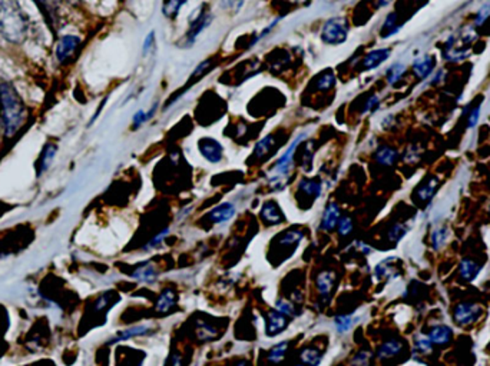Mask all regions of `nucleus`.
I'll use <instances>...</instances> for the list:
<instances>
[{
  "mask_svg": "<svg viewBox=\"0 0 490 366\" xmlns=\"http://www.w3.org/2000/svg\"><path fill=\"white\" fill-rule=\"evenodd\" d=\"M353 221H352V217H341L340 221H338V225H337V231L340 233V236H347L353 232Z\"/></svg>",
  "mask_w": 490,
  "mask_h": 366,
  "instance_id": "79ce46f5",
  "label": "nucleus"
},
{
  "mask_svg": "<svg viewBox=\"0 0 490 366\" xmlns=\"http://www.w3.org/2000/svg\"><path fill=\"white\" fill-rule=\"evenodd\" d=\"M218 337V329L211 326L209 323H201L198 326V338L199 341L202 342H208V341H213Z\"/></svg>",
  "mask_w": 490,
  "mask_h": 366,
  "instance_id": "473e14b6",
  "label": "nucleus"
},
{
  "mask_svg": "<svg viewBox=\"0 0 490 366\" xmlns=\"http://www.w3.org/2000/svg\"><path fill=\"white\" fill-rule=\"evenodd\" d=\"M489 210H490V206H489Z\"/></svg>",
  "mask_w": 490,
  "mask_h": 366,
  "instance_id": "4d7b16f0",
  "label": "nucleus"
},
{
  "mask_svg": "<svg viewBox=\"0 0 490 366\" xmlns=\"http://www.w3.org/2000/svg\"><path fill=\"white\" fill-rule=\"evenodd\" d=\"M357 246L362 248V250H363L364 253H370V252H371V249H370L367 245H364V243H357Z\"/></svg>",
  "mask_w": 490,
  "mask_h": 366,
  "instance_id": "864d4df0",
  "label": "nucleus"
},
{
  "mask_svg": "<svg viewBox=\"0 0 490 366\" xmlns=\"http://www.w3.org/2000/svg\"><path fill=\"white\" fill-rule=\"evenodd\" d=\"M65 2L69 4V5H78V4L81 2V0H65Z\"/></svg>",
  "mask_w": 490,
  "mask_h": 366,
  "instance_id": "5fc2aeb1",
  "label": "nucleus"
},
{
  "mask_svg": "<svg viewBox=\"0 0 490 366\" xmlns=\"http://www.w3.org/2000/svg\"><path fill=\"white\" fill-rule=\"evenodd\" d=\"M289 316H286L284 313L282 312H278V311H272L268 313V318H267V329H265V334L267 337L270 338H274L279 334H283L287 326H289Z\"/></svg>",
  "mask_w": 490,
  "mask_h": 366,
  "instance_id": "1a4fd4ad",
  "label": "nucleus"
},
{
  "mask_svg": "<svg viewBox=\"0 0 490 366\" xmlns=\"http://www.w3.org/2000/svg\"><path fill=\"white\" fill-rule=\"evenodd\" d=\"M420 158V149L417 146H410V148L404 154V161L406 162H417Z\"/></svg>",
  "mask_w": 490,
  "mask_h": 366,
  "instance_id": "49530a36",
  "label": "nucleus"
},
{
  "mask_svg": "<svg viewBox=\"0 0 490 366\" xmlns=\"http://www.w3.org/2000/svg\"><path fill=\"white\" fill-rule=\"evenodd\" d=\"M337 83V79L334 76L333 72H323L322 75L316 81V89L320 92H327L333 89Z\"/></svg>",
  "mask_w": 490,
  "mask_h": 366,
  "instance_id": "cd10ccee",
  "label": "nucleus"
},
{
  "mask_svg": "<svg viewBox=\"0 0 490 366\" xmlns=\"http://www.w3.org/2000/svg\"><path fill=\"white\" fill-rule=\"evenodd\" d=\"M395 2V0H376V9H383V8H388L389 5H392Z\"/></svg>",
  "mask_w": 490,
  "mask_h": 366,
  "instance_id": "8fccbe9b",
  "label": "nucleus"
},
{
  "mask_svg": "<svg viewBox=\"0 0 490 366\" xmlns=\"http://www.w3.org/2000/svg\"><path fill=\"white\" fill-rule=\"evenodd\" d=\"M341 219V210L338 208L337 203L331 202L327 205L324 213H323V217H322V224H320V228L323 231H327V232H331L337 228L338 225V221Z\"/></svg>",
  "mask_w": 490,
  "mask_h": 366,
  "instance_id": "ddd939ff",
  "label": "nucleus"
},
{
  "mask_svg": "<svg viewBox=\"0 0 490 366\" xmlns=\"http://www.w3.org/2000/svg\"><path fill=\"white\" fill-rule=\"evenodd\" d=\"M479 119H480V106H476L473 111L470 112V115H469L468 128H470V129L476 128V125L479 123Z\"/></svg>",
  "mask_w": 490,
  "mask_h": 366,
  "instance_id": "de8ad7c7",
  "label": "nucleus"
},
{
  "mask_svg": "<svg viewBox=\"0 0 490 366\" xmlns=\"http://www.w3.org/2000/svg\"><path fill=\"white\" fill-rule=\"evenodd\" d=\"M403 345L400 341L397 339H392V341H388V342H384L378 351H377V356L380 359H386V358H392V356H396L400 351H402Z\"/></svg>",
  "mask_w": 490,
  "mask_h": 366,
  "instance_id": "b1692460",
  "label": "nucleus"
},
{
  "mask_svg": "<svg viewBox=\"0 0 490 366\" xmlns=\"http://www.w3.org/2000/svg\"><path fill=\"white\" fill-rule=\"evenodd\" d=\"M155 45V30H151L148 33V36L144 41V46H143V55L147 56L150 53V50L152 49V46Z\"/></svg>",
  "mask_w": 490,
  "mask_h": 366,
  "instance_id": "a18cd8bd",
  "label": "nucleus"
},
{
  "mask_svg": "<svg viewBox=\"0 0 490 366\" xmlns=\"http://www.w3.org/2000/svg\"><path fill=\"white\" fill-rule=\"evenodd\" d=\"M304 239V233L301 231H289L282 238H279V245L282 246H297Z\"/></svg>",
  "mask_w": 490,
  "mask_h": 366,
  "instance_id": "f704fd0d",
  "label": "nucleus"
},
{
  "mask_svg": "<svg viewBox=\"0 0 490 366\" xmlns=\"http://www.w3.org/2000/svg\"><path fill=\"white\" fill-rule=\"evenodd\" d=\"M293 2H298V4H304V2H310V0H293Z\"/></svg>",
  "mask_w": 490,
  "mask_h": 366,
  "instance_id": "6e6d98bb",
  "label": "nucleus"
},
{
  "mask_svg": "<svg viewBox=\"0 0 490 366\" xmlns=\"http://www.w3.org/2000/svg\"><path fill=\"white\" fill-rule=\"evenodd\" d=\"M432 349H433V344L429 337L420 335V334L414 337V351H417L422 355H426V353H430Z\"/></svg>",
  "mask_w": 490,
  "mask_h": 366,
  "instance_id": "72a5a7b5",
  "label": "nucleus"
},
{
  "mask_svg": "<svg viewBox=\"0 0 490 366\" xmlns=\"http://www.w3.org/2000/svg\"><path fill=\"white\" fill-rule=\"evenodd\" d=\"M300 360H301L303 363L316 366V365H320V363H322L323 355H322V352L317 351V349H314V348H305V349L300 353Z\"/></svg>",
  "mask_w": 490,
  "mask_h": 366,
  "instance_id": "c756f323",
  "label": "nucleus"
},
{
  "mask_svg": "<svg viewBox=\"0 0 490 366\" xmlns=\"http://www.w3.org/2000/svg\"><path fill=\"white\" fill-rule=\"evenodd\" d=\"M81 43L82 42H81V39L78 38V36H75V34H63L62 38L58 41L56 49H55V56H56L58 62L66 63V62L71 60L77 55Z\"/></svg>",
  "mask_w": 490,
  "mask_h": 366,
  "instance_id": "423d86ee",
  "label": "nucleus"
},
{
  "mask_svg": "<svg viewBox=\"0 0 490 366\" xmlns=\"http://www.w3.org/2000/svg\"><path fill=\"white\" fill-rule=\"evenodd\" d=\"M489 18H490V2L484 4V5L477 11V13H476V16H475V20H473V25H475L476 27L483 26L484 22H486Z\"/></svg>",
  "mask_w": 490,
  "mask_h": 366,
  "instance_id": "ea45409f",
  "label": "nucleus"
},
{
  "mask_svg": "<svg viewBox=\"0 0 490 366\" xmlns=\"http://www.w3.org/2000/svg\"><path fill=\"white\" fill-rule=\"evenodd\" d=\"M198 149L204 159L209 163H220L224 158L223 144L214 137H202L198 142Z\"/></svg>",
  "mask_w": 490,
  "mask_h": 366,
  "instance_id": "0eeeda50",
  "label": "nucleus"
},
{
  "mask_svg": "<svg viewBox=\"0 0 490 366\" xmlns=\"http://www.w3.org/2000/svg\"><path fill=\"white\" fill-rule=\"evenodd\" d=\"M459 272H461L463 279L473 280L477 276V273H479V266H477V264L475 261H472L469 258H465V259H462V262L459 265Z\"/></svg>",
  "mask_w": 490,
  "mask_h": 366,
  "instance_id": "a878e982",
  "label": "nucleus"
},
{
  "mask_svg": "<svg viewBox=\"0 0 490 366\" xmlns=\"http://www.w3.org/2000/svg\"><path fill=\"white\" fill-rule=\"evenodd\" d=\"M451 329L446 325H436L435 327L430 329V332H429V338L432 341V344L435 345H446L451 341Z\"/></svg>",
  "mask_w": 490,
  "mask_h": 366,
  "instance_id": "a211bd4d",
  "label": "nucleus"
},
{
  "mask_svg": "<svg viewBox=\"0 0 490 366\" xmlns=\"http://www.w3.org/2000/svg\"><path fill=\"white\" fill-rule=\"evenodd\" d=\"M350 20L343 16H331L326 19L320 29V41L327 46H340L348 41Z\"/></svg>",
  "mask_w": 490,
  "mask_h": 366,
  "instance_id": "39448f33",
  "label": "nucleus"
},
{
  "mask_svg": "<svg viewBox=\"0 0 490 366\" xmlns=\"http://www.w3.org/2000/svg\"><path fill=\"white\" fill-rule=\"evenodd\" d=\"M404 73H406V65L403 63H395L392 65L388 72H386V78H388V83L389 85H396L403 76H404Z\"/></svg>",
  "mask_w": 490,
  "mask_h": 366,
  "instance_id": "7c9ffc66",
  "label": "nucleus"
},
{
  "mask_svg": "<svg viewBox=\"0 0 490 366\" xmlns=\"http://www.w3.org/2000/svg\"><path fill=\"white\" fill-rule=\"evenodd\" d=\"M213 22H214V13H213L211 4H209V2L199 4L191 12V15L188 18V29H187L185 34L183 36L180 45H183L184 48H191L197 42L198 36L205 29H208L209 26H211Z\"/></svg>",
  "mask_w": 490,
  "mask_h": 366,
  "instance_id": "7ed1b4c3",
  "label": "nucleus"
},
{
  "mask_svg": "<svg viewBox=\"0 0 490 366\" xmlns=\"http://www.w3.org/2000/svg\"><path fill=\"white\" fill-rule=\"evenodd\" d=\"M369 358H370V353H369V352H360V353L356 356L355 362H359V363H367Z\"/></svg>",
  "mask_w": 490,
  "mask_h": 366,
  "instance_id": "3c124183",
  "label": "nucleus"
},
{
  "mask_svg": "<svg viewBox=\"0 0 490 366\" xmlns=\"http://www.w3.org/2000/svg\"><path fill=\"white\" fill-rule=\"evenodd\" d=\"M298 189L303 191V194H305L307 196L316 201L320 198L323 192V185L317 179H301V182L298 183Z\"/></svg>",
  "mask_w": 490,
  "mask_h": 366,
  "instance_id": "6ab92c4d",
  "label": "nucleus"
},
{
  "mask_svg": "<svg viewBox=\"0 0 490 366\" xmlns=\"http://www.w3.org/2000/svg\"><path fill=\"white\" fill-rule=\"evenodd\" d=\"M378 106H380V97H378V96H376V95H373V96H371V97L367 100V103H366L364 114L374 112L376 109H378Z\"/></svg>",
  "mask_w": 490,
  "mask_h": 366,
  "instance_id": "09e8293b",
  "label": "nucleus"
},
{
  "mask_svg": "<svg viewBox=\"0 0 490 366\" xmlns=\"http://www.w3.org/2000/svg\"><path fill=\"white\" fill-rule=\"evenodd\" d=\"M175 302H177V295H175L173 289L168 287V289H165L162 292L158 302H157V311L161 312V313L162 312H168L175 305Z\"/></svg>",
  "mask_w": 490,
  "mask_h": 366,
  "instance_id": "5701e85b",
  "label": "nucleus"
},
{
  "mask_svg": "<svg viewBox=\"0 0 490 366\" xmlns=\"http://www.w3.org/2000/svg\"><path fill=\"white\" fill-rule=\"evenodd\" d=\"M353 322H355L353 318H352V316H348V315H341V316H337V318L334 319V325H336L337 331H338L340 334H344V332L348 331V329H352Z\"/></svg>",
  "mask_w": 490,
  "mask_h": 366,
  "instance_id": "4c0bfd02",
  "label": "nucleus"
},
{
  "mask_svg": "<svg viewBox=\"0 0 490 366\" xmlns=\"http://www.w3.org/2000/svg\"><path fill=\"white\" fill-rule=\"evenodd\" d=\"M336 282V273L334 272H323L317 276V289L323 302L329 301V297L331 294V289Z\"/></svg>",
  "mask_w": 490,
  "mask_h": 366,
  "instance_id": "dca6fc26",
  "label": "nucleus"
},
{
  "mask_svg": "<svg viewBox=\"0 0 490 366\" xmlns=\"http://www.w3.org/2000/svg\"><path fill=\"white\" fill-rule=\"evenodd\" d=\"M235 212H237V209H235L234 203L224 202V203L216 206L211 212L208 213V219L216 225H223V224H227L228 221H231Z\"/></svg>",
  "mask_w": 490,
  "mask_h": 366,
  "instance_id": "9b49d317",
  "label": "nucleus"
},
{
  "mask_svg": "<svg viewBox=\"0 0 490 366\" xmlns=\"http://www.w3.org/2000/svg\"><path fill=\"white\" fill-rule=\"evenodd\" d=\"M444 76V72L443 70H439L436 75L433 76V83H437V82H442V78Z\"/></svg>",
  "mask_w": 490,
  "mask_h": 366,
  "instance_id": "603ef678",
  "label": "nucleus"
},
{
  "mask_svg": "<svg viewBox=\"0 0 490 366\" xmlns=\"http://www.w3.org/2000/svg\"><path fill=\"white\" fill-rule=\"evenodd\" d=\"M30 20L19 0H0V34L15 45L23 43L29 34Z\"/></svg>",
  "mask_w": 490,
  "mask_h": 366,
  "instance_id": "f03ea898",
  "label": "nucleus"
},
{
  "mask_svg": "<svg viewBox=\"0 0 490 366\" xmlns=\"http://www.w3.org/2000/svg\"><path fill=\"white\" fill-rule=\"evenodd\" d=\"M131 276L141 283H152L158 279V272L152 264H145L139 266Z\"/></svg>",
  "mask_w": 490,
  "mask_h": 366,
  "instance_id": "412c9836",
  "label": "nucleus"
},
{
  "mask_svg": "<svg viewBox=\"0 0 490 366\" xmlns=\"http://www.w3.org/2000/svg\"><path fill=\"white\" fill-rule=\"evenodd\" d=\"M220 8L227 12H235L239 13L242 6L245 5V0H218Z\"/></svg>",
  "mask_w": 490,
  "mask_h": 366,
  "instance_id": "58836bf2",
  "label": "nucleus"
},
{
  "mask_svg": "<svg viewBox=\"0 0 490 366\" xmlns=\"http://www.w3.org/2000/svg\"><path fill=\"white\" fill-rule=\"evenodd\" d=\"M450 236V232L446 226H442V228H435L432 231V236H430V240H432V248L435 250H440L446 243H447V239Z\"/></svg>",
  "mask_w": 490,
  "mask_h": 366,
  "instance_id": "393cba45",
  "label": "nucleus"
},
{
  "mask_svg": "<svg viewBox=\"0 0 490 366\" xmlns=\"http://www.w3.org/2000/svg\"><path fill=\"white\" fill-rule=\"evenodd\" d=\"M374 159L377 161L378 165H383V166H393L397 159H399V152L393 148H390V146H383V148H378L376 155H374Z\"/></svg>",
  "mask_w": 490,
  "mask_h": 366,
  "instance_id": "aec40b11",
  "label": "nucleus"
},
{
  "mask_svg": "<svg viewBox=\"0 0 490 366\" xmlns=\"http://www.w3.org/2000/svg\"><path fill=\"white\" fill-rule=\"evenodd\" d=\"M392 55V49L389 48H381V49H374L371 52H369L363 60H362V67L364 70H374L378 66H381L384 62L389 60Z\"/></svg>",
  "mask_w": 490,
  "mask_h": 366,
  "instance_id": "f8f14e48",
  "label": "nucleus"
},
{
  "mask_svg": "<svg viewBox=\"0 0 490 366\" xmlns=\"http://www.w3.org/2000/svg\"><path fill=\"white\" fill-rule=\"evenodd\" d=\"M26 106L16 88L0 78V123L5 136H13L25 123Z\"/></svg>",
  "mask_w": 490,
  "mask_h": 366,
  "instance_id": "f257e3e1",
  "label": "nucleus"
},
{
  "mask_svg": "<svg viewBox=\"0 0 490 366\" xmlns=\"http://www.w3.org/2000/svg\"><path fill=\"white\" fill-rule=\"evenodd\" d=\"M480 315H482V306L472 302H462L454 308L453 318L456 323L462 326H468L476 322L480 318Z\"/></svg>",
  "mask_w": 490,
  "mask_h": 366,
  "instance_id": "6e6552de",
  "label": "nucleus"
},
{
  "mask_svg": "<svg viewBox=\"0 0 490 366\" xmlns=\"http://www.w3.org/2000/svg\"><path fill=\"white\" fill-rule=\"evenodd\" d=\"M261 217L268 225H278L284 221V215L275 202H265L261 209Z\"/></svg>",
  "mask_w": 490,
  "mask_h": 366,
  "instance_id": "2eb2a0df",
  "label": "nucleus"
},
{
  "mask_svg": "<svg viewBox=\"0 0 490 366\" xmlns=\"http://www.w3.org/2000/svg\"><path fill=\"white\" fill-rule=\"evenodd\" d=\"M150 331H151V327L148 325H139V326L129 327V329H126V331L118 332V335L112 341V344L114 342H119V341H128V339H132V338H136V337H145V335L150 334Z\"/></svg>",
  "mask_w": 490,
  "mask_h": 366,
  "instance_id": "4be33fe9",
  "label": "nucleus"
},
{
  "mask_svg": "<svg viewBox=\"0 0 490 366\" xmlns=\"http://www.w3.org/2000/svg\"><path fill=\"white\" fill-rule=\"evenodd\" d=\"M56 144L53 143H48L45 148H44V152H42V156L39 159V173H44L52 163L55 155H56Z\"/></svg>",
  "mask_w": 490,
  "mask_h": 366,
  "instance_id": "bb28decb",
  "label": "nucleus"
},
{
  "mask_svg": "<svg viewBox=\"0 0 490 366\" xmlns=\"http://www.w3.org/2000/svg\"><path fill=\"white\" fill-rule=\"evenodd\" d=\"M409 232V226L404 224H397L395 225L390 232H389V239L393 242H399L400 239H403L406 236V233Z\"/></svg>",
  "mask_w": 490,
  "mask_h": 366,
  "instance_id": "a19ab883",
  "label": "nucleus"
},
{
  "mask_svg": "<svg viewBox=\"0 0 490 366\" xmlns=\"http://www.w3.org/2000/svg\"><path fill=\"white\" fill-rule=\"evenodd\" d=\"M275 143V139L272 135H267L265 137H263L257 144H256V149H254V156L257 159H261L264 158L271 149H272V146Z\"/></svg>",
  "mask_w": 490,
  "mask_h": 366,
  "instance_id": "c85d7f7f",
  "label": "nucleus"
},
{
  "mask_svg": "<svg viewBox=\"0 0 490 366\" xmlns=\"http://www.w3.org/2000/svg\"><path fill=\"white\" fill-rule=\"evenodd\" d=\"M402 25H399V13L397 12H390L386 19H384L381 29H380V36L383 39H388L395 36L397 32H400Z\"/></svg>",
  "mask_w": 490,
  "mask_h": 366,
  "instance_id": "f3484780",
  "label": "nucleus"
},
{
  "mask_svg": "<svg viewBox=\"0 0 490 366\" xmlns=\"http://www.w3.org/2000/svg\"><path fill=\"white\" fill-rule=\"evenodd\" d=\"M187 4L188 0H162L161 13L169 22H175Z\"/></svg>",
  "mask_w": 490,
  "mask_h": 366,
  "instance_id": "4468645a",
  "label": "nucleus"
},
{
  "mask_svg": "<svg viewBox=\"0 0 490 366\" xmlns=\"http://www.w3.org/2000/svg\"><path fill=\"white\" fill-rule=\"evenodd\" d=\"M275 311L284 313L286 316H291V318H296L298 315V312L296 311L294 305L291 302H289V301H284V299H278L275 302Z\"/></svg>",
  "mask_w": 490,
  "mask_h": 366,
  "instance_id": "e433bc0d",
  "label": "nucleus"
},
{
  "mask_svg": "<svg viewBox=\"0 0 490 366\" xmlns=\"http://www.w3.org/2000/svg\"><path fill=\"white\" fill-rule=\"evenodd\" d=\"M169 235V229H164L158 236H155L154 239H151L150 242H148V245L144 248L145 250H154V249H157L164 240H165V238Z\"/></svg>",
  "mask_w": 490,
  "mask_h": 366,
  "instance_id": "37998d69",
  "label": "nucleus"
},
{
  "mask_svg": "<svg viewBox=\"0 0 490 366\" xmlns=\"http://www.w3.org/2000/svg\"><path fill=\"white\" fill-rule=\"evenodd\" d=\"M307 137V132H303L300 133L294 140L293 143L289 146V149L284 152V155L279 158L275 165L270 169L268 172V179L271 182V185L275 188V189H283L286 187V179L290 173V169L293 166V162H294V155H296V151H297V146Z\"/></svg>",
  "mask_w": 490,
  "mask_h": 366,
  "instance_id": "20e7f679",
  "label": "nucleus"
},
{
  "mask_svg": "<svg viewBox=\"0 0 490 366\" xmlns=\"http://www.w3.org/2000/svg\"><path fill=\"white\" fill-rule=\"evenodd\" d=\"M436 188H437V179H432L428 185L418 189V192H417L418 199L420 201H430L436 192Z\"/></svg>",
  "mask_w": 490,
  "mask_h": 366,
  "instance_id": "c9c22d12",
  "label": "nucleus"
},
{
  "mask_svg": "<svg viewBox=\"0 0 490 366\" xmlns=\"http://www.w3.org/2000/svg\"><path fill=\"white\" fill-rule=\"evenodd\" d=\"M287 348H289V342H287V341H283V342L277 344V345L268 352V356H267L268 362H271V363H279V362H282V360L284 359V356H286Z\"/></svg>",
  "mask_w": 490,
  "mask_h": 366,
  "instance_id": "2f4dec72",
  "label": "nucleus"
},
{
  "mask_svg": "<svg viewBox=\"0 0 490 366\" xmlns=\"http://www.w3.org/2000/svg\"><path fill=\"white\" fill-rule=\"evenodd\" d=\"M148 121H150V116H148V112H145V111H138L132 118V123L135 128L143 126Z\"/></svg>",
  "mask_w": 490,
  "mask_h": 366,
  "instance_id": "c03bdc74",
  "label": "nucleus"
},
{
  "mask_svg": "<svg viewBox=\"0 0 490 366\" xmlns=\"http://www.w3.org/2000/svg\"><path fill=\"white\" fill-rule=\"evenodd\" d=\"M435 66H436V60L433 59V56L423 55V56H418L413 60L411 69H413V73L417 79L425 81L432 75L433 70H435Z\"/></svg>",
  "mask_w": 490,
  "mask_h": 366,
  "instance_id": "9d476101",
  "label": "nucleus"
}]
</instances>
